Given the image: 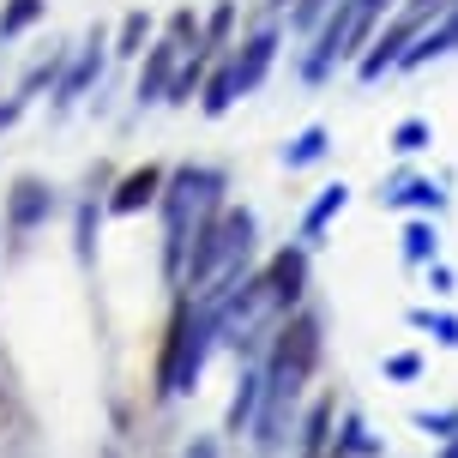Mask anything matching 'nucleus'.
<instances>
[{
  "instance_id": "f257e3e1",
  "label": "nucleus",
  "mask_w": 458,
  "mask_h": 458,
  "mask_svg": "<svg viewBox=\"0 0 458 458\" xmlns=\"http://www.w3.org/2000/svg\"><path fill=\"white\" fill-rule=\"evenodd\" d=\"M217 193H224V175L217 169H193V163L163 182L157 199H163V266H169V277H182L193 235L217 217Z\"/></svg>"
},
{
  "instance_id": "f03ea898",
  "label": "nucleus",
  "mask_w": 458,
  "mask_h": 458,
  "mask_svg": "<svg viewBox=\"0 0 458 458\" xmlns=\"http://www.w3.org/2000/svg\"><path fill=\"white\" fill-rule=\"evenodd\" d=\"M320 362V326L314 320H290L277 332V350H272V368H266V416H259V446H277V428H284V404L301 392V380L314 374Z\"/></svg>"
},
{
  "instance_id": "7ed1b4c3",
  "label": "nucleus",
  "mask_w": 458,
  "mask_h": 458,
  "mask_svg": "<svg viewBox=\"0 0 458 458\" xmlns=\"http://www.w3.org/2000/svg\"><path fill=\"white\" fill-rule=\"evenodd\" d=\"M248 248H253V211H217V217L193 235V253H187V266H182V284L187 290H206L211 277L242 272Z\"/></svg>"
},
{
  "instance_id": "20e7f679",
  "label": "nucleus",
  "mask_w": 458,
  "mask_h": 458,
  "mask_svg": "<svg viewBox=\"0 0 458 458\" xmlns=\"http://www.w3.org/2000/svg\"><path fill=\"white\" fill-rule=\"evenodd\" d=\"M217 338V320H211V308H182L175 314V332H169V356H163V392L175 398V392H193L199 380V368H206V344Z\"/></svg>"
},
{
  "instance_id": "39448f33",
  "label": "nucleus",
  "mask_w": 458,
  "mask_h": 458,
  "mask_svg": "<svg viewBox=\"0 0 458 458\" xmlns=\"http://www.w3.org/2000/svg\"><path fill=\"white\" fill-rule=\"evenodd\" d=\"M272 61H277V30L266 24V30H253L248 43H242V48H235V55L224 61L229 79H235V97H248L253 85H259V79L272 72Z\"/></svg>"
},
{
  "instance_id": "423d86ee",
  "label": "nucleus",
  "mask_w": 458,
  "mask_h": 458,
  "mask_svg": "<svg viewBox=\"0 0 458 458\" xmlns=\"http://www.w3.org/2000/svg\"><path fill=\"white\" fill-rule=\"evenodd\" d=\"M103 61H109V37H103V30H91V37H85V48L72 55V67L61 72V91H55V103H61V109H72V103H79V97H85L97 79H103Z\"/></svg>"
},
{
  "instance_id": "0eeeda50",
  "label": "nucleus",
  "mask_w": 458,
  "mask_h": 458,
  "mask_svg": "<svg viewBox=\"0 0 458 458\" xmlns=\"http://www.w3.org/2000/svg\"><path fill=\"white\" fill-rule=\"evenodd\" d=\"M48 211H55V193H48L37 175H19L13 193H6V229H13V235H30L37 224H48Z\"/></svg>"
},
{
  "instance_id": "6e6552de",
  "label": "nucleus",
  "mask_w": 458,
  "mask_h": 458,
  "mask_svg": "<svg viewBox=\"0 0 458 458\" xmlns=\"http://www.w3.org/2000/svg\"><path fill=\"white\" fill-rule=\"evenodd\" d=\"M453 43H458V0H446V6H440V24H435V30H416L411 48L398 55V67H422V61L446 55Z\"/></svg>"
},
{
  "instance_id": "1a4fd4ad",
  "label": "nucleus",
  "mask_w": 458,
  "mask_h": 458,
  "mask_svg": "<svg viewBox=\"0 0 458 458\" xmlns=\"http://www.w3.org/2000/svg\"><path fill=\"white\" fill-rule=\"evenodd\" d=\"M301 284H308V253H301V248H284L272 266H266V290H272L277 308H290V301L301 296Z\"/></svg>"
},
{
  "instance_id": "9d476101",
  "label": "nucleus",
  "mask_w": 458,
  "mask_h": 458,
  "mask_svg": "<svg viewBox=\"0 0 458 458\" xmlns=\"http://www.w3.org/2000/svg\"><path fill=\"white\" fill-rule=\"evenodd\" d=\"M416 30H422V24H416V19H404V13H398V24H392L386 37H374V48H368L362 61H356V72H362V79H380V72H386L392 61L404 55V43H411Z\"/></svg>"
},
{
  "instance_id": "9b49d317",
  "label": "nucleus",
  "mask_w": 458,
  "mask_h": 458,
  "mask_svg": "<svg viewBox=\"0 0 458 458\" xmlns=\"http://www.w3.org/2000/svg\"><path fill=\"white\" fill-rule=\"evenodd\" d=\"M163 182H169V175H163V169H151V163H145V169H133L127 182L114 187L109 211H139V206H151V199L163 193Z\"/></svg>"
},
{
  "instance_id": "f8f14e48",
  "label": "nucleus",
  "mask_w": 458,
  "mask_h": 458,
  "mask_svg": "<svg viewBox=\"0 0 458 458\" xmlns=\"http://www.w3.org/2000/svg\"><path fill=\"white\" fill-rule=\"evenodd\" d=\"M48 0H6V13H0V43H13V37H24L30 24L43 19Z\"/></svg>"
},
{
  "instance_id": "ddd939ff",
  "label": "nucleus",
  "mask_w": 458,
  "mask_h": 458,
  "mask_svg": "<svg viewBox=\"0 0 458 458\" xmlns=\"http://www.w3.org/2000/svg\"><path fill=\"white\" fill-rule=\"evenodd\" d=\"M259 398H266V374H248L242 392H235V404H229V428H235V435H242V422L259 411Z\"/></svg>"
},
{
  "instance_id": "4468645a",
  "label": "nucleus",
  "mask_w": 458,
  "mask_h": 458,
  "mask_svg": "<svg viewBox=\"0 0 458 458\" xmlns=\"http://www.w3.org/2000/svg\"><path fill=\"white\" fill-rule=\"evenodd\" d=\"M314 157H326V127H308V133H296V145H284V163H314Z\"/></svg>"
},
{
  "instance_id": "2eb2a0df",
  "label": "nucleus",
  "mask_w": 458,
  "mask_h": 458,
  "mask_svg": "<svg viewBox=\"0 0 458 458\" xmlns=\"http://www.w3.org/2000/svg\"><path fill=\"white\" fill-rule=\"evenodd\" d=\"M229 103H235V79H229V67H217L206 79V114H224Z\"/></svg>"
},
{
  "instance_id": "dca6fc26",
  "label": "nucleus",
  "mask_w": 458,
  "mask_h": 458,
  "mask_svg": "<svg viewBox=\"0 0 458 458\" xmlns=\"http://www.w3.org/2000/svg\"><path fill=\"white\" fill-rule=\"evenodd\" d=\"M145 30H151V24H145V13H133V19L121 24V43H114L109 55H139V43H145Z\"/></svg>"
},
{
  "instance_id": "f3484780",
  "label": "nucleus",
  "mask_w": 458,
  "mask_h": 458,
  "mask_svg": "<svg viewBox=\"0 0 458 458\" xmlns=\"http://www.w3.org/2000/svg\"><path fill=\"white\" fill-rule=\"evenodd\" d=\"M344 199H350V187H326V199L314 211H308V229H320L326 217H332V211H344Z\"/></svg>"
},
{
  "instance_id": "a211bd4d",
  "label": "nucleus",
  "mask_w": 458,
  "mask_h": 458,
  "mask_svg": "<svg viewBox=\"0 0 458 458\" xmlns=\"http://www.w3.org/2000/svg\"><path fill=\"white\" fill-rule=\"evenodd\" d=\"M229 24H235V0H224L217 13H211V24H206V48H217L229 37Z\"/></svg>"
},
{
  "instance_id": "6ab92c4d",
  "label": "nucleus",
  "mask_w": 458,
  "mask_h": 458,
  "mask_svg": "<svg viewBox=\"0 0 458 458\" xmlns=\"http://www.w3.org/2000/svg\"><path fill=\"white\" fill-rule=\"evenodd\" d=\"M326 13H332V0H296V30H320Z\"/></svg>"
},
{
  "instance_id": "aec40b11",
  "label": "nucleus",
  "mask_w": 458,
  "mask_h": 458,
  "mask_svg": "<svg viewBox=\"0 0 458 458\" xmlns=\"http://www.w3.org/2000/svg\"><path fill=\"white\" fill-rule=\"evenodd\" d=\"M422 139H428V127H422V121H404V127L392 133V145H398V151H422Z\"/></svg>"
},
{
  "instance_id": "412c9836",
  "label": "nucleus",
  "mask_w": 458,
  "mask_h": 458,
  "mask_svg": "<svg viewBox=\"0 0 458 458\" xmlns=\"http://www.w3.org/2000/svg\"><path fill=\"white\" fill-rule=\"evenodd\" d=\"M404 242H411V259H428V248H435V229H428V224H411V229H404Z\"/></svg>"
},
{
  "instance_id": "4be33fe9",
  "label": "nucleus",
  "mask_w": 458,
  "mask_h": 458,
  "mask_svg": "<svg viewBox=\"0 0 458 458\" xmlns=\"http://www.w3.org/2000/svg\"><path fill=\"white\" fill-rule=\"evenodd\" d=\"M392 199H416V206H440V193H435L428 182H411L404 193H392Z\"/></svg>"
},
{
  "instance_id": "5701e85b",
  "label": "nucleus",
  "mask_w": 458,
  "mask_h": 458,
  "mask_svg": "<svg viewBox=\"0 0 458 458\" xmlns=\"http://www.w3.org/2000/svg\"><path fill=\"white\" fill-rule=\"evenodd\" d=\"M440 6H446V0H404V19H428V13H440Z\"/></svg>"
},
{
  "instance_id": "b1692460",
  "label": "nucleus",
  "mask_w": 458,
  "mask_h": 458,
  "mask_svg": "<svg viewBox=\"0 0 458 458\" xmlns=\"http://www.w3.org/2000/svg\"><path fill=\"white\" fill-rule=\"evenodd\" d=\"M344 446H350V453H368L374 440H368V428H362V422H350V428H344Z\"/></svg>"
},
{
  "instance_id": "393cba45",
  "label": "nucleus",
  "mask_w": 458,
  "mask_h": 458,
  "mask_svg": "<svg viewBox=\"0 0 458 458\" xmlns=\"http://www.w3.org/2000/svg\"><path fill=\"white\" fill-rule=\"evenodd\" d=\"M182 458H217V440H206V435H199V440H193V446H187Z\"/></svg>"
},
{
  "instance_id": "a878e982",
  "label": "nucleus",
  "mask_w": 458,
  "mask_h": 458,
  "mask_svg": "<svg viewBox=\"0 0 458 458\" xmlns=\"http://www.w3.org/2000/svg\"><path fill=\"white\" fill-rule=\"evenodd\" d=\"M19 109H24L19 97H13V103H0V127H13V121H19Z\"/></svg>"
},
{
  "instance_id": "bb28decb",
  "label": "nucleus",
  "mask_w": 458,
  "mask_h": 458,
  "mask_svg": "<svg viewBox=\"0 0 458 458\" xmlns=\"http://www.w3.org/2000/svg\"><path fill=\"white\" fill-rule=\"evenodd\" d=\"M272 6H290V0H272Z\"/></svg>"
},
{
  "instance_id": "cd10ccee",
  "label": "nucleus",
  "mask_w": 458,
  "mask_h": 458,
  "mask_svg": "<svg viewBox=\"0 0 458 458\" xmlns=\"http://www.w3.org/2000/svg\"><path fill=\"white\" fill-rule=\"evenodd\" d=\"M446 458H458V446H453V453H446Z\"/></svg>"
}]
</instances>
